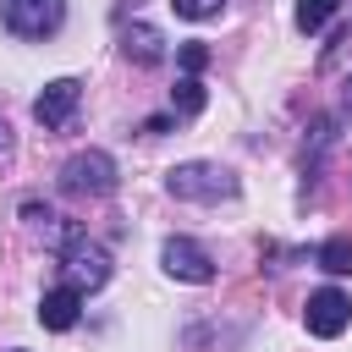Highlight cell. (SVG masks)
<instances>
[{"instance_id":"obj_4","label":"cell","mask_w":352,"mask_h":352,"mask_svg":"<svg viewBox=\"0 0 352 352\" xmlns=\"http://www.w3.org/2000/svg\"><path fill=\"white\" fill-rule=\"evenodd\" d=\"M302 324H308V336L336 341V336L352 324V297H346V292H336V286L308 292V302H302Z\"/></svg>"},{"instance_id":"obj_10","label":"cell","mask_w":352,"mask_h":352,"mask_svg":"<svg viewBox=\"0 0 352 352\" xmlns=\"http://www.w3.org/2000/svg\"><path fill=\"white\" fill-rule=\"evenodd\" d=\"M314 264L330 270V275H352V236H330V242H319Z\"/></svg>"},{"instance_id":"obj_6","label":"cell","mask_w":352,"mask_h":352,"mask_svg":"<svg viewBox=\"0 0 352 352\" xmlns=\"http://www.w3.org/2000/svg\"><path fill=\"white\" fill-rule=\"evenodd\" d=\"M160 264H165V275H176V280H192V286H204V280H214V258L192 242V236H170L165 248H160Z\"/></svg>"},{"instance_id":"obj_17","label":"cell","mask_w":352,"mask_h":352,"mask_svg":"<svg viewBox=\"0 0 352 352\" xmlns=\"http://www.w3.org/2000/svg\"><path fill=\"white\" fill-rule=\"evenodd\" d=\"M6 352H22V346H6Z\"/></svg>"},{"instance_id":"obj_9","label":"cell","mask_w":352,"mask_h":352,"mask_svg":"<svg viewBox=\"0 0 352 352\" xmlns=\"http://www.w3.org/2000/svg\"><path fill=\"white\" fill-rule=\"evenodd\" d=\"M121 55L138 60V66H160V60H165V33H160L154 22H132V28L121 33Z\"/></svg>"},{"instance_id":"obj_14","label":"cell","mask_w":352,"mask_h":352,"mask_svg":"<svg viewBox=\"0 0 352 352\" xmlns=\"http://www.w3.org/2000/svg\"><path fill=\"white\" fill-rule=\"evenodd\" d=\"M176 60H182V72H187V77H198V72L209 66V50H204V44H182V55H176Z\"/></svg>"},{"instance_id":"obj_2","label":"cell","mask_w":352,"mask_h":352,"mask_svg":"<svg viewBox=\"0 0 352 352\" xmlns=\"http://www.w3.org/2000/svg\"><path fill=\"white\" fill-rule=\"evenodd\" d=\"M60 187L77 198H104V192H116V160L104 148H82L60 165Z\"/></svg>"},{"instance_id":"obj_3","label":"cell","mask_w":352,"mask_h":352,"mask_svg":"<svg viewBox=\"0 0 352 352\" xmlns=\"http://www.w3.org/2000/svg\"><path fill=\"white\" fill-rule=\"evenodd\" d=\"M0 22L16 38H50L66 22V0H0Z\"/></svg>"},{"instance_id":"obj_15","label":"cell","mask_w":352,"mask_h":352,"mask_svg":"<svg viewBox=\"0 0 352 352\" xmlns=\"http://www.w3.org/2000/svg\"><path fill=\"white\" fill-rule=\"evenodd\" d=\"M346 110H352V77H346Z\"/></svg>"},{"instance_id":"obj_12","label":"cell","mask_w":352,"mask_h":352,"mask_svg":"<svg viewBox=\"0 0 352 352\" xmlns=\"http://www.w3.org/2000/svg\"><path fill=\"white\" fill-rule=\"evenodd\" d=\"M336 11H341V0H297V28L302 33H319Z\"/></svg>"},{"instance_id":"obj_5","label":"cell","mask_w":352,"mask_h":352,"mask_svg":"<svg viewBox=\"0 0 352 352\" xmlns=\"http://www.w3.org/2000/svg\"><path fill=\"white\" fill-rule=\"evenodd\" d=\"M60 264H66L72 286H88V292H94V286H104V280H110V258H104V248H99V242H88V236H77V231L60 242Z\"/></svg>"},{"instance_id":"obj_13","label":"cell","mask_w":352,"mask_h":352,"mask_svg":"<svg viewBox=\"0 0 352 352\" xmlns=\"http://www.w3.org/2000/svg\"><path fill=\"white\" fill-rule=\"evenodd\" d=\"M170 6H176V16H187V22H209V16L226 11V0H170Z\"/></svg>"},{"instance_id":"obj_11","label":"cell","mask_w":352,"mask_h":352,"mask_svg":"<svg viewBox=\"0 0 352 352\" xmlns=\"http://www.w3.org/2000/svg\"><path fill=\"white\" fill-rule=\"evenodd\" d=\"M170 110H176L182 121H192V116L204 110V82H198V77H182V82L170 88Z\"/></svg>"},{"instance_id":"obj_7","label":"cell","mask_w":352,"mask_h":352,"mask_svg":"<svg viewBox=\"0 0 352 352\" xmlns=\"http://www.w3.org/2000/svg\"><path fill=\"white\" fill-rule=\"evenodd\" d=\"M77 99H82V82L77 77H55V82H44V94L33 99V121L38 126H66L72 116H77Z\"/></svg>"},{"instance_id":"obj_1","label":"cell","mask_w":352,"mask_h":352,"mask_svg":"<svg viewBox=\"0 0 352 352\" xmlns=\"http://www.w3.org/2000/svg\"><path fill=\"white\" fill-rule=\"evenodd\" d=\"M165 192L187 198V204H220V198H236V176L214 160H187V165L165 170Z\"/></svg>"},{"instance_id":"obj_16","label":"cell","mask_w":352,"mask_h":352,"mask_svg":"<svg viewBox=\"0 0 352 352\" xmlns=\"http://www.w3.org/2000/svg\"><path fill=\"white\" fill-rule=\"evenodd\" d=\"M0 148H6V121H0Z\"/></svg>"},{"instance_id":"obj_8","label":"cell","mask_w":352,"mask_h":352,"mask_svg":"<svg viewBox=\"0 0 352 352\" xmlns=\"http://www.w3.org/2000/svg\"><path fill=\"white\" fill-rule=\"evenodd\" d=\"M77 314H82V286H72V280H60L38 297V324L44 330H72Z\"/></svg>"}]
</instances>
